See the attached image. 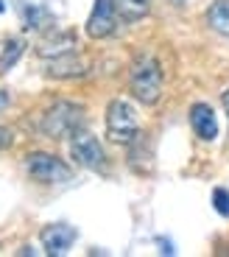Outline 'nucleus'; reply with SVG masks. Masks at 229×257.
I'll return each mask as SVG.
<instances>
[{
    "instance_id": "1",
    "label": "nucleus",
    "mask_w": 229,
    "mask_h": 257,
    "mask_svg": "<svg viewBox=\"0 0 229 257\" xmlns=\"http://www.w3.org/2000/svg\"><path fill=\"white\" fill-rule=\"evenodd\" d=\"M165 76H162V64L151 53H137L129 67V90L143 106H154L162 98Z\"/></svg>"
},
{
    "instance_id": "2",
    "label": "nucleus",
    "mask_w": 229,
    "mask_h": 257,
    "mask_svg": "<svg viewBox=\"0 0 229 257\" xmlns=\"http://www.w3.org/2000/svg\"><path fill=\"white\" fill-rule=\"evenodd\" d=\"M84 120V106L73 101H56L51 109L42 115L39 128H42L45 137L51 140H64V137H73L81 128Z\"/></svg>"
},
{
    "instance_id": "3",
    "label": "nucleus",
    "mask_w": 229,
    "mask_h": 257,
    "mask_svg": "<svg viewBox=\"0 0 229 257\" xmlns=\"http://www.w3.org/2000/svg\"><path fill=\"white\" fill-rule=\"evenodd\" d=\"M140 135V120H137V112L126 98H114L106 106V137L112 143H121L129 146L134 137Z\"/></svg>"
},
{
    "instance_id": "4",
    "label": "nucleus",
    "mask_w": 229,
    "mask_h": 257,
    "mask_svg": "<svg viewBox=\"0 0 229 257\" xmlns=\"http://www.w3.org/2000/svg\"><path fill=\"white\" fill-rule=\"evenodd\" d=\"M26 171L31 174V179L42 182V185H62V182L73 179V168L64 160L45 151H31L26 157Z\"/></svg>"
},
{
    "instance_id": "5",
    "label": "nucleus",
    "mask_w": 229,
    "mask_h": 257,
    "mask_svg": "<svg viewBox=\"0 0 229 257\" xmlns=\"http://www.w3.org/2000/svg\"><path fill=\"white\" fill-rule=\"evenodd\" d=\"M70 157L76 160V165L87 168V171H101L103 162H106V154H103L98 137H92L89 132H81V128L70 140Z\"/></svg>"
},
{
    "instance_id": "6",
    "label": "nucleus",
    "mask_w": 229,
    "mask_h": 257,
    "mask_svg": "<svg viewBox=\"0 0 229 257\" xmlns=\"http://www.w3.org/2000/svg\"><path fill=\"white\" fill-rule=\"evenodd\" d=\"M118 6H114V0H95V6L89 12L87 17V37L89 39H106L114 34L118 28Z\"/></svg>"
},
{
    "instance_id": "7",
    "label": "nucleus",
    "mask_w": 229,
    "mask_h": 257,
    "mask_svg": "<svg viewBox=\"0 0 229 257\" xmlns=\"http://www.w3.org/2000/svg\"><path fill=\"white\" fill-rule=\"evenodd\" d=\"M76 238H78V232L73 229L70 224H51V226H45L42 235H39L45 254H51V257L67 254V251H70V246L76 243Z\"/></svg>"
},
{
    "instance_id": "8",
    "label": "nucleus",
    "mask_w": 229,
    "mask_h": 257,
    "mask_svg": "<svg viewBox=\"0 0 229 257\" xmlns=\"http://www.w3.org/2000/svg\"><path fill=\"white\" fill-rule=\"evenodd\" d=\"M87 70H89V64L76 51L48 59V67H45V73L51 78H62V81L64 78H81V76H87Z\"/></svg>"
},
{
    "instance_id": "9",
    "label": "nucleus",
    "mask_w": 229,
    "mask_h": 257,
    "mask_svg": "<svg viewBox=\"0 0 229 257\" xmlns=\"http://www.w3.org/2000/svg\"><path fill=\"white\" fill-rule=\"evenodd\" d=\"M190 126H193L198 140H204V143L215 140L218 137V120H215V112H212L210 103H193L190 106Z\"/></svg>"
},
{
    "instance_id": "10",
    "label": "nucleus",
    "mask_w": 229,
    "mask_h": 257,
    "mask_svg": "<svg viewBox=\"0 0 229 257\" xmlns=\"http://www.w3.org/2000/svg\"><path fill=\"white\" fill-rule=\"evenodd\" d=\"M70 51H76V34L56 31V28L37 45V53L42 59H53V56H62V53H70Z\"/></svg>"
},
{
    "instance_id": "11",
    "label": "nucleus",
    "mask_w": 229,
    "mask_h": 257,
    "mask_svg": "<svg viewBox=\"0 0 229 257\" xmlns=\"http://www.w3.org/2000/svg\"><path fill=\"white\" fill-rule=\"evenodd\" d=\"M207 26L215 34L229 39V0H215L210 9H207Z\"/></svg>"
},
{
    "instance_id": "12",
    "label": "nucleus",
    "mask_w": 229,
    "mask_h": 257,
    "mask_svg": "<svg viewBox=\"0 0 229 257\" xmlns=\"http://www.w3.org/2000/svg\"><path fill=\"white\" fill-rule=\"evenodd\" d=\"M114 6H118L121 20L137 23V20H143L148 12H151V0H114Z\"/></svg>"
},
{
    "instance_id": "13",
    "label": "nucleus",
    "mask_w": 229,
    "mask_h": 257,
    "mask_svg": "<svg viewBox=\"0 0 229 257\" xmlns=\"http://www.w3.org/2000/svg\"><path fill=\"white\" fill-rule=\"evenodd\" d=\"M23 48H26V42H23V39H9L6 45H3V51H0V73L12 70L14 64L20 62Z\"/></svg>"
},
{
    "instance_id": "14",
    "label": "nucleus",
    "mask_w": 229,
    "mask_h": 257,
    "mask_svg": "<svg viewBox=\"0 0 229 257\" xmlns=\"http://www.w3.org/2000/svg\"><path fill=\"white\" fill-rule=\"evenodd\" d=\"M23 14H26V28L28 31H42V28L51 26V14L45 12V9H39V6H26Z\"/></svg>"
},
{
    "instance_id": "15",
    "label": "nucleus",
    "mask_w": 229,
    "mask_h": 257,
    "mask_svg": "<svg viewBox=\"0 0 229 257\" xmlns=\"http://www.w3.org/2000/svg\"><path fill=\"white\" fill-rule=\"evenodd\" d=\"M212 207H215L218 215L229 218V190L226 187H215V190H212Z\"/></svg>"
},
{
    "instance_id": "16",
    "label": "nucleus",
    "mask_w": 229,
    "mask_h": 257,
    "mask_svg": "<svg viewBox=\"0 0 229 257\" xmlns=\"http://www.w3.org/2000/svg\"><path fill=\"white\" fill-rule=\"evenodd\" d=\"M12 143H14V132H12V128H6V126H0V151L9 148Z\"/></svg>"
},
{
    "instance_id": "17",
    "label": "nucleus",
    "mask_w": 229,
    "mask_h": 257,
    "mask_svg": "<svg viewBox=\"0 0 229 257\" xmlns=\"http://www.w3.org/2000/svg\"><path fill=\"white\" fill-rule=\"evenodd\" d=\"M159 251H162V254H176L173 243H171V240H165V238H159Z\"/></svg>"
},
{
    "instance_id": "18",
    "label": "nucleus",
    "mask_w": 229,
    "mask_h": 257,
    "mask_svg": "<svg viewBox=\"0 0 229 257\" xmlns=\"http://www.w3.org/2000/svg\"><path fill=\"white\" fill-rule=\"evenodd\" d=\"M9 103H12V98H9V92H6V90H0V109H6Z\"/></svg>"
},
{
    "instance_id": "19",
    "label": "nucleus",
    "mask_w": 229,
    "mask_h": 257,
    "mask_svg": "<svg viewBox=\"0 0 229 257\" xmlns=\"http://www.w3.org/2000/svg\"><path fill=\"white\" fill-rule=\"evenodd\" d=\"M223 109H226V115H229V90L223 92Z\"/></svg>"
},
{
    "instance_id": "20",
    "label": "nucleus",
    "mask_w": 229,
    "mask_h": 257,
    "mask_svg": "<svg viewBox=\"0 0 229 257\" xmlns=\"http://www.w3.org/2000/svg\"><path fill=\"white\" fill-rule=\"evenodd\" d=\"M3 12H6V6H3V0H0V14H3Z\"/></svg>"
}]
</instances>
